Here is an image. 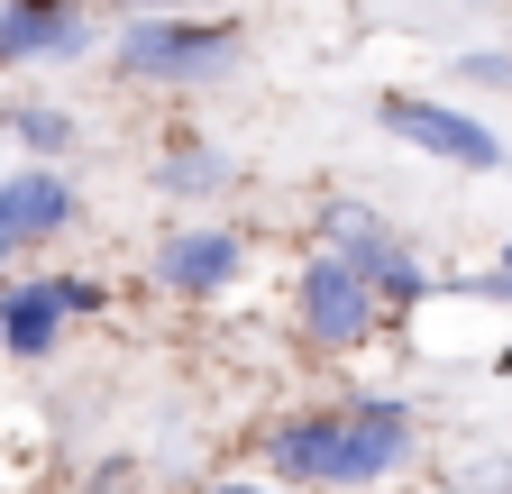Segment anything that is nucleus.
I'll return each mask as SVG.
<instances>
[{"instance_id": "1a4fd4ad", "label": "nucleus", "mask_w": 512, "mask_h": 494, "mask_svg": "<svg viewBox=\"0 0 512 494\" xmlns=\"http://www.w3.org/2000/svg\"><path fill=\"white\" fill-rule=\"evenodd\" d=\"M64 321H74V312H64L55 275H37V284H10V293H0V348H10V357H46Z\"/></svg>"}, {"instance_id": "6e6552de", "label": "nucleus", "mask_w": 512, "mask_h": 494, "mask_svg": "<svg viewBox=\"0 0 512 494\" xmlns=\"http://www.w3.org/2000/svg\"><path fill=\"white\" fill-rule=\"evenodd\" d=\"M229 275H238V238L229 229H183V238H165V257H156V284L183 293V302L220 293Z\"/></svg>"}, {"instance_id": "2eb2a0df", "label": "nucleus", "mask_w": 512, "mask_h": 494, "mask_svg": "<svg viewBox=\"0 0 512 494\" xmlns=\"http://www.w3.org/2000/svg\"><path fill=\"white\" fill-rule=\"evenodd\" d=\"M202 494H266V485H202Z\"/></svg>"}, {"instance_id": "ddd939ff", "label": "nucleus", "mask_w": 512, "mask_h": 494, "mask_svg": "<svg viewBox=\"0 0 512 494\" xmlns=\"http://www.w3.org/2000/svg\"><path fill=\"white\" fill-rule=\"evenodd\" d=\"M55 293H64V312H101L110 302V284H92V275H55Z\"/></svg>"}, {"instance_id": "f257e3e1", "label": "nucleus", "mask_w": 512, "mask_h": 494, "mask_svg": "<svg viewBox=\"0 0 512 494\" xmlns=\"http://www.w3.org/2000/svg\"><path fill=\"white\" fill-rule=\"evenodd\" d=\"M229 55H238V28L229 19H128L119 37V74H138V83H220L229 74Z\"/></svg>"}, {"instance_id": "20e7f679", "label": "nucleus", "mask_w": 512, "mask_h": 494, "mask_svg": "<svg viewBox=\"0 0 512 494\" xmlns=\"http://www.w3.org/2000/svg\"><path fill=\"white\" fill-rule=\"evenodd\" d=\"M330 257H339V266H357L384 302H421V293H430V275L412 266V247L384 229L375 211H357V202H339V211H330Z\"/></svg>"}, {"instance_id": "9b49d317", "label": "nucleus", "mask_w": 512, "mask_h": 494, "mask_svg": "<svg viewBox=\"0 0 512 494\" xmlns=\"http://www.w3.org/2000/svg\"><path fill=\"white\" fill-rule=\"evenodd\" d=\"M165 183H174V193H220V183H229V156L183 147V156H165Z\"/></svg>"}, {"instance_id": "39448f33", "label": "nucleus", "mask_w": 512, "mask_h": 494, "mask_svg": "<svg viewBox=\"0 0 512 494\" xmlns=\"http://www.w3.org/2000/svg\"><path fill=\"white\" fill-rule=\"evenodd\" d=\"M64 220H74V183H64V174L28 165V174H10V183H0V257H19V247L55 238Z\"/></svg>"}, {"instance_id": "7ed1b4c3", "label": "nucleus", "mask_w": 512, "mask_h": 494, "mask_svg": "<svg viewBox=\"0 0 512 494\" xmlns=\"http://www.w3.org/2000/svg\"><path fill=\"white\" fill-rule=\"evenodd\" d=\"M293 312H302V330H311L320 348H357V339L384 321V293H375L357 266H339V257H311V266L293 275Z\"/></svg>"}, {"instance_id": "f8f14e48", "label": "nucleus", "mask_w": 512, "mask_h": 494, "mask_svg": "<svg viewBox=\"0 0 512 494\" xmlns=\"http://www.w3.org/2000/svg\"><path fill=\"white\" fill-rule=\"evenodd\" d=\"M10 129L37 147V156H55V147H74V119L64 110H10Z\"/></svg>"}, {"instance_id": "4468645a", "label": "nucleus", "mask_w": 512, "mask_h": 494, "mask_svg": "<svg viewBox=\"0 0 512 494\" xmlns=\"http://www.w3.org/2000/svg\"><path fill=\"white\" fill-rule=\"evenodd\" d=\"M458 74H467V83H512V55H494V46H485V55H467Z\"/></svg>"}, {"instance_id": "dca6fc26", "label": "nucleus", "mask_w": 512, "mask_h": 494, "mask_svg": "<svg viewBox=\"0 0 512 494\" xmlns=\"http://www.w3.org/2000/svg\"><path fill=\"white\" fill-rule=\"evenodd\" d=\"M92 494H119V485H92Z\"/></svg>"}, {"instance_id": "9d476101", "label": "nucleus", "mask_w": 512, "mask_h": 494, "mask_svg": "<svg viewBox=\"0 0 512 494\" xmlns=\"http://www.w3.org/2000/svg\"><path fill=\"white\" fill-rule=\"evenodd\" d=\"M83 19L74 10H46V0H10L0 10V65H37V55H74Z\"/></svg>"}, {"instance_id": "f03ea898", "label": "nucleus", "mask_w": 512, "mask_h": 494, "mask_svg": "<svg viewBox=\"0 0 512 494\" xmlns=\"http://www.w3.org/2000/svg\"><path fill=\"white\" fill-rule=\"evenodd\" d=\"M375 119H384L394 138H412L421 156H448V165H467V174H503V165H512V147L485 129V119L448 110V101H421V92H384V101H375Z\"/></svg>"}, {"instance_id": "0eeeda50", "label": "nucleus", "mask_w": 512, "mask_h": 494, "mask_svg": "<svg viewBox=\"0 0 512 494\" xmlns=\"http://www.w3.org/2000/svg\"><path fill=\"white\" fill-rule=\"evenodd\" d=\"M412 458V412L403 403H357L348 412V449H339V485H375Z\"/></svg>"}, {"instance_id": "423d86ee", "label": "nucleus", "mask_w": 512, "mask_h": 494, "mask_svg": "<svg viewBox=\"0 0 512 494\" xmlns=\"http://www.w3.org/2000/svg\"><path fill=\"white\" fill-rule=\"evenodd\" d=\"M339 449H348V412H302L266 440V467L284 485H339Z\"/></svg>"}]
</instances>
